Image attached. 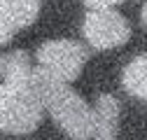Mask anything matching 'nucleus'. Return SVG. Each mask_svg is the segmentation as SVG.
<instances>
[{
  "instance_id": "obj_1",
  "label": "nucleus",
  "mask_w": 147,
  "mask_h": 140,
  "mask_svg": "<svg viewBox=\"0 0 147 140\" xmlns=\"http://www.w3.org/2000/svg\"><path fill=\"white\" fill-rule=\"evenodd\" d=\"M35 84L42 98V108L49 110L54 121L72 140H91L96 131L94 108L72 89L70 84L51 79L42 70L35 68Z\"/></svg>"
},
{
  "instance_id": "obj_2",
  "label": "nucleus",
  "mask_w": 147,
  "mask_h": 140,
  "mask_svg": "<svg viewBox=\"0 0 147 140\" xmlns=\"http://www.w3.org/2000/svg\"><path fill=\"white\" fill-rule=\"evenodd\" d=\"M42 98L35 84V68L24 79L0 84V131L30 133L42 121Z\"/></svg>"
},
{
  "instance_id": "obj_3",
  "label": "nucleus",
  "mask_w": 147,
  "mask_h": 140,
  "mask_svg": "<svg viewBox=\"0 0 147 140\" xmlns=\"http://www.w3.org/2000/svg\"><path fill=\"white\" fill-rule=\"evenodd\" d=\"M86 59V47H82L75 40H49L38 47V70L65 84L77 79Z\"/></svg>"
},
{
  "instance_id": "obj_4",
  "label": "nucleus",
  "mask_w": 147,
  "mask_h": 140,
  "mask_svg": "<svg viewBox=\"0 0 147 140\" xmlns=\"http://www.w3.org/2000/svg\"><path fill=\"white\" fill-rule=\"evenodd\" d=\"M82 33L91 47L96 49H112L121 47L131 38V24L126 21V16L115 12V9H98L89 12L84 16Z\"/></svg>"
},
{
  "instance_id": "obj_5",
  "label": "nucleus",
  "mask_w": 147,
  "mask_h": 140,
  "mask_svg": "<svg viewBox=\"0 0 147 140\" xmlns=\"http://www.w3.org/2000/svg\"><path fill=\"white\" fill-rule=\"evenodd\" d=\"M96 117V131L94 140H115L117 138V126H119V103L115 96L100 94L94 108Z\"/></svg>"
},
{
  "instance_id": "obj_6",
  "label": "nucleus",
  "mask_w": 147,
  "mask_h": 140,
  "mask_svg": "<svg viewBox=\"0 0 147 140\" xmlns=\"http://www.w3.org/2000/svg\"><path fill=\"white\" fill-rule=\"evenodd\" d=\"M40 3L42 0H0V9L9 19V24L19 30L30 26L40 14Z\"/></svg>"
},
{
  "instance_id": "obj_7",
  "label": "nucleus",
  "mask_w": 147,
  "mask_h": 140,
  "mask_svg": "<svg viewBox=\"0 0 147 140\" xmlns=\"http://www.w3.org/2000/svg\"><path fill=\"white\" fill-rule=\"evenodd\" d=\"M121 84H124V89L131 96L147 100V51L145 54H138L124 68Z\"/></svg>"
},
{
  "instance_id": "obj_8",
  "label": "nucleus",
  "mask_w": 147,
  "mask_h": 140,
  "mask_svg": "<svg viewBox=\"0 0 147 140\" xmlns=\"http://www.w3.org/2000/svg\"><path fill=\"white\" fill-rule=\"evenodd\" d=\"M33 73L30 68V56L24 49H14V51H5L0 54V77L5 82H14V79H24Z\"/></svg>"
},
{
  "instance_id": "obj_9",
  "label": "nucleus",
  "mask_w": 147,
  "mask_h": 140,
  "mask_svg": "<svg viewBox=\"0 0 147 140\" xmlns=\"http://www.w3.org/2000/svg\"><path fill=\"white\" fill-rule=\"evenodd\" d=\"M14 33H16V28L9 24V19L3 14V9H0V44H7L14 38Z\"/></svg>"
},
{
  "instance_id": "obj_10",
  "label": "nucleus",
  "mask_w": 147,
  "mask_h": 140,
  "mask_svg": "<svg viewBox=\"0 0 147 140\" xmlns=\"http://www.w3.org/2000/svg\"><path fill=\"white\" fill-rule=\"evenodd\" d=\"M121 0H84V5L89 7V12H98V9H112L115 5H119Z\"/></svg>"
},
{
  "instance_id": "obj_11",
  "label": "nucleus",
  "mask_w": 147,
  "mask_h": 140,
  "mask_svg": "<svg viewBox=\"0 0 147 140\" xmlns=\"http://www.w3.org/2000/svg\"><path fill=\"white\" fill-rule=\"evenodd\" d=\"M142 24H145V26H147V5H145V7H142Z\"/></svg>"
}]
</instances>
